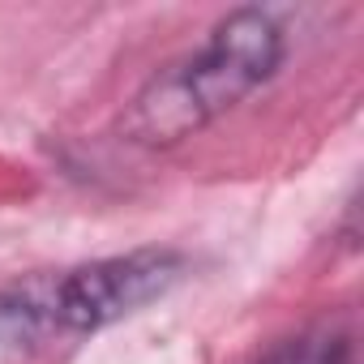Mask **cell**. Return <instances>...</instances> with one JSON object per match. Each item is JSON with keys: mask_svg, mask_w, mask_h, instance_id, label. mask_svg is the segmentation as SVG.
Listing matches in <instances>:
<instances>
[{"mask_svg": "<svg viewBox=\"0 0 364 364\" xmlns=\"http://www.w3.org/2000/svg\"><path fill=\"white\" fill-rule=\"evenodd\" d=\"M351 351H355V338L347 326L317 321V326H304L270 343L253 364H351Z\"/></svg>", "mask_w": 364, "mask_h": 364, "instance_id": "cell-3", "label": "cell"}, {"mask_svg": "<svg viewBox=\"0 0 364 364\" xmlns=\"http://www.w3.org/2000/svg\"><path fill=\"white\" fill-rule=\"evenodd\" d=\"M185 279V253L133 249L86 266L31 274L0 291V351H43L52 343L95 334L167 296Z\"/></svg>", "mask_w": 364, "mask_h": 364, "instance_id": "cell-2", "label": "cell"}, {"mask_svg": "<svg viewBox=\"0 0 364 364\" xmlns=\"http://www.w3.org/2000/svg\"><path fill=\"white\" fill-rule=\"evenodd\" d=\"M287 56L283 26L266 9L228 14L210 39L159 69L133 99L124 133L141 146H171L189 133L215 124L240 99H249Z\"/></svg>", "mask_w": 364, "mask_h": 364, "instance_id": "cell-1", "label": "cell"}]
</instances>
